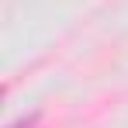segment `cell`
I'll return each mask as SVG.
<instances>
[{
    "instance_id": "1",
    "label": "cell",
    "mask_w": 128,
    "mask_h": 128,
    "mask_svg": "<svg viewBox=\"0 0 128 128\" xmlns=\"http://www.w3.org/2000/svg\"><path fill=\"white\" fill-rule=\"evenodd\" d=\"M35 121H38V114H31V118H21V121H14L10 128H31Z\"/></svg>"
}]
</instances>
